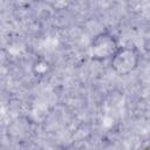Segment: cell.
Returning a JSON list of instances; mask_svg holds the SVG:
<instances>
[{
    "label": "cell",
    "instance_id": "6da1fadb",
    "mask_svg": "<svg viewBox=\"0 0 150 150\" xmlns=\"http://www.w3.org/2000/svg\"><path fill=\"white\" fill-rule=\"evenodd\" d=\"M141 61V53L132 43L121 45L110 59L111 69L120 76H125L137 69Z\"/></svg>",
    "mask_w": 150,
    "mask_h": 150
},
{
    "label": "cell",
    "instance_id": "7a4b0ae2",
    "mask_svg": "<svg viewBox=\"0 0 150 150\" xmlns=\"http://www.w3.org/2000/svg\"><path fill=\"white\" fill-rule=\"evenodd\" d=\"M121 45L116 35L110 30H102L97 33L90 41L89 54L90 59L95 62H103L112 57Z\"/></svg>",
    "mask_w": 150,
    "mask_h": 150
},
{
    "label": "cell",
    "instance_id": "3957f363",
    "mask_svg": "<svg viewBox=\"0 0 150 150\" xmlns=\"http://www.w3.org/2000/svg\"><path fill=\"white\" fill-rule=\"evenodd\" d=\"M49 62L45 59H38L35 60V62L33 63V73L35 76H45L48 71H49Z\"/></svg>",
    "mask_w": 150,
    "mask_h": 150
}]
</instances>
